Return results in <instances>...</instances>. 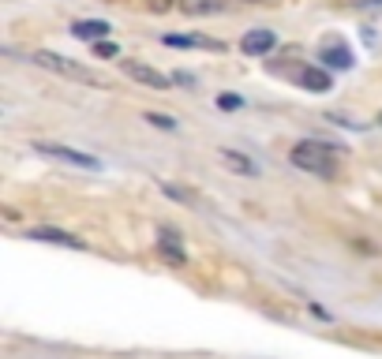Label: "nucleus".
I'll list each match as a JSON object with an SVG mask.
<instances>
[{
    "label": "nucleus",
    "instance_id": "7ed1b4c3",
    "mask_svg": "<svg viewBox=\"0 0 382 359\" xmlns=\"http://www.w3.org/2000/svg\"><path fill=\"white\" fill-rule=\"evenodd\" d=\"M38 154H45L52 157V161H64V165H75V169H90V172H98L101 161L94 154H83V150H75V146H60V142H38L34 146Z\"/></svg>",
    "mask_w": 382,
    "mask_h": 359
},
{
    "label": "nucleus",
    "instance_id": "f8f14e48",
    "mask_svg": "<svg viewBox=\"0 0 382 359\" xmlns=\"http://www.w3.org/2000/svg\"><path fill=\"white\" fill-rule=\"evenodd\" d=\"M221 8H225V0H180V11H188V16H210Z\"/></svg>",
    "mask_w": 382,
    "mask_h": 359
},
{
    "label": "nucleus",
    "instance_id": "f3484780",
    "mask_svg": "<svg viewBox=\"0 0 382 359\" xmlns=\"http://www.w3.org/2000/svg\"><path fill=\"white\" fill-rule=\"evenodd\" d=\"M360 11H367V16H382V0H360Z\"/></svg>",
    "mask_w": 382,
    "mask_h": 359
},
{
    "label": "nucleus",
    "instance_id": "2eb2a0df",
    "mask_svg": "<svg viewBox=\"0 0 382 359\" xmlns=\"http://www.w3.org/2000/svg\"><path fill=\"white\" fill-rule=\"evenodd\" d=\"M147 120H150L154 127H162V131H173V127H176V120L165 116V113H147Z\"/></svg>",
    "mask_w": 382,
    "mask_h": 359
},
{
    "label": "nucleus",
    "instance_id": "0eeeda50",
    "mask_svg": "<svg viewBox=\"0 0 382 359\" xmlns=\"http://www.w3.org/2000/svg\"><path fill=\"white\" fill-rule=\"evenodd\" d=\"M274 45H278V34L266 30V26H259V30L244 34V42H240V49L247 52V57H262V52H270Z\"/></svg>",
    "mask_w": 382,
    "mask_h": 359
},
{
    "label": "nucleus",
    "instance_id": "39448f33",
    "mask_svg": "<svg viewBox=\"0 0 382 359\" xmlns=\"http://www.w3.org/2000/svg\"><path fill=\"white\" fill-rule=\"evenodd\" d=\"M30 239H42V244H52V247H68V251H86V244L79 236L72 232H64V229H49V224H38V229L26 232Z\"/></svg>",
    "mask_w": 382,
    "mask_h": 359
},
{
    "label": "nucleus",
    "instance_id": "a211bd4d",
    "mask_svg": "<svg viewBox=\"0 0 382 359\" xmlns=\"http://www.w3.org/2000/svg\"><path fill=\"white\" fill-rule=\"evenodd\" d=\"M218 105H221V109H240V98H236V94H221Z\"/></svg>",
    "mask_w": 382,
    "mask_h": 359
},
{
    "label": "nucleus",
    "instance_id": "9b49d317",
    "mask_svg": "<svg viewBox=\"0 0 382 359\" xmlns=\"http://www.w3.org/2000/svg\"><path fill=\"white\" fill-rule=\"evenodd\" d=\"M322 60L330 64V68H337V72L352 68V52H349V45H341V42H326L322 45Z\"/></svg>",
    "mask_w": 382,
    "mask_h": 359
},
{
    "label": "nucleus",
    "instance_id": "1a4fd4ad",
    "mask_svg": "<svg viewBox=\"0 0 382 359\" xmlns=\"http://www.w3.org/2000/svg\"><path fill=\"white\" fill-rule=\"evenodd\" d=\"M162 42L173 45V49H221V42H214V38H206V34H165Z\"/></svg>",
    "mask_w": 382,
    "mask_h": 359
},
{
    "label": "nucleus",
    "instance_id": "dca6fc26",
    "mask_svg": "<svg viewBox=\"0 0 382 359\" xmlns=\"http://www.w3.org/2000/svg\"><path fill=\"white\" fill-rule=\"evenodd\" d=\"M173 4H180V0H147V8H150V11H157V16H165V11L173 8Z\"/></svg>",
    "mask_w": 382,
    "mask_h": 359
},
{
    "label": "nucleus",
    "instance_id": "412c9836",
    "mask_svg": "<svg viewBox=\"0 0 382 359\" xmlns=\"http://www.w3.org/2000/svg\"><path fill=\"white\" fill-rule=\"evenodd\" d=\"M378 124H382V116H378Z\"/></svg>",
    "mask_w": 382,
    "mask_h": 359
},
{
    "label": "nucleus",
    "instance_id": "f257e3e1",
    "mask_svg": "<svg viewBox=\"0 0 382 359\" xmlns=\"http://www.w3.org/2000/svg\"><path fill=\"white\" fill-rule=\"evenodd\" d=\"M288 161L300 172H311V176H337V146L319 142V139H300L293 150H288Z\"/></svg>",
    "mask_w": 382,
    "mask_h": 359
},
{
    "label": "nucleus",
    "instance_id": "20e7f679",
    "mask_svg": "<svg viewBox=\"0 0 382 359\" xmlns=\"http://www.w3.org/2000/svg\"><path fill=\"white\" fill-rule=\"evenodd\" d=\"M120 68L135 79V83L150 86V90H169V86H173V79H169L165 72H157V68H150V64H142V60H124L120 57Z\"/></svg>",
    "mask_w": 382,
    "mask_h": 359
},
{
    "label": "nucleus",
    "instance_id": "ddd939ff",
    "mask_svg": "<svg viewBox=\"0 0 382 359\" xmlns=\"http://www.w3.org/2000/svg\"><path fill=\"white\" fill-rule=\"evenodd\" d=\"M221 161H225L229 169H236V172H244V176H255V161L252 157H244V154H232V150H221Z\"/></svg>",
    "mask_w": 382,
    "mask_h": 359
},
{
    "label": "nucleus",
    "instance_id": "423d86ee",
    "mask_svg": "<svg viewBox=\"0 0 382 359\" xmlns=\"http://www.w3.org/2000/svg\"><path fill=\"white\" fill-rule=\"evenodd\" d=\"M157 251H162V258L165 262H173V266H180V262H188V255H184V244H180V236L169 229V224H162V229H157Z\"/></svg>",
    "mask_w": 382,
    "mask_h": 359
},
{
    "label": "nucleus",
    "instance_id": "6e6552de",
    "mask_svg": "<svg viewBox=\"0 0 382 359\" xmlns=\"http://www.w3.org/2000/svg\"><path fill=\"white\" fill-rule=\"evenodd\" d=\"M109 30H113V26L105 19H79V23H72V34L79 38V42H105Z\"/></svg>",
    "mask_w": 382,
    "mask_h": 359
},
{
    "label": "nucleus",
    "instance_id": "aec40b11",
    "mask_svg": "<svg viewBox=\"0 0 382 359\" xmlns=\"http://www.w3.org/2000/svg\"><path fill=\"white\" fill-rule=\"evenodd\" d=\"M244 4H262V0H244Z\"/></svg>",
    "mask_w": 382,
    "mask_h": 359
},
{
    "label": "nucleus",
    "instance_id": "6ab92c4d",
    "mask_svg": "<svg viewBox=\"0 0 382 359\" xmlns=\"http://www.w3.org/2000/svg\"><path fill=\"white\" fill-rule=\"evenodd\" d=\"M94 49L101 52V57H120V49H116V45H109V42H94Z\"/></svg>",
    "mask_w": 382,
    "mask_h": 359
},
{
    "label": "nucleus",
    "instance_id": "f03ea898",
    "mask_svg": "<svg viewBox=\"0 0 382 359\" xmlns=\"http://www.w3.org/2000/svg\"><path fill=\"white\" fill-rule=\"evenodd\" d=\"M30 64H38V68H45L52 75H60V79H72V83H86V86H105V79L94 72V68H86V64H79L72 57H64V52H49V49H38L30 52Z\"/></svg>",
    "mask_w": 382,
    "mask_h": 359
},
{
    "label": "nucleus",
    "instance_id": "4468645a",
    "mask_svg": "<svg viewBox=\"0 0 382 359\" xmlns=\"http://www.w3.org/2000/svg\"><path fill=\"white\" fill-rule=\"evenodd\" d=\"M162 191H165L169 198H176V203H188V206H195V210H203V198L195 195V191H188V188H173V183H162Z\"/></svg>",
    "mask_w": 382,
    "mask_h": 359
},
{
    "label": "nucleus",
    "instance_id": "9d476101",
    "mask_svg": "<svg viewBox=\"0 0 382 359\" xmlns=\"http://www.w3.org/2000/svg\"><path fill=\"white\" fill-rule=\"evenodd\" d=\"M300 86L311 90V94H326L334 86V75L322 72V68H300Z\"/></svg>",
    "mask_w": 382,
    "mask_h": 359
}]
</instances>
